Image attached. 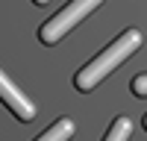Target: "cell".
<instances>
[{
	"label": "cell",
	"instance_id": "6da1fadb",
	"mask_svg": "<svg viewBox=\"0 0 147 141\" xmlns=\"http://www.w3.org/2000/svg\"><path fill=\"white\" fill-rule=\"evenodd\" d=\"M138 47H141V32H138V30H124L100 56H94L91 62L74 77V85H77L80 91H91L94 85H100V82L112 74L124 59H129Z\"/></svg>",
	"mask_w": 147,
	"mask_h": 141
},
{
	"label": "cell",
	"instance_id": "7a4b0ae2",
	"mask_svg": "<svg viewBox=\"0 0 147 141\" xmlns=\"http://www.w3.org/2000/svg\"><path fill=\"white\" fill-rule=\"evenodd\" d=\"M100 3H103V0H71V3H68L65 9H59L47 23H41L38 38H41L44 44H56L59 38H65V32H71L91 9H97Z\"/></svg>",
	"mask_w": 147,
	"mask_h": 141
},
{
	"label": "cell",
	"instance_id": "3957f363",
	"mask_svg": "<svg viewBox=\"0 0 147 141\" xmlns=\"http://www.w3.org/2000/svg\"><path fill=\"white\" fill-rule=\"evenodd\" d=\"M0 100L9 106V112L15 115L18 121H32V117H35V106L18 91V85L3 74V70H0Z\"/></svg>",
	"mask_w": 147,
	"mask_h": 141
},
{
	"label": "cell",
	"instance_id": "277c9868",
	"mask_svg": "<svg viewBox=\"0 0 147 141\" xmlns=\"http://www.w3.org/2000/svg\"><path fill=\"white\" fill-rule=\"evenodd\" d=\"M74 135V121L71 117H59V121L47 129V132H41L35 141H68Z\"/></svg>",
	"mask_w": 147,
	"mask_h": 141
},
{
	"label": "cell",
	"instance_id": "5b68a950",
	"mask_svg": "<svg viewBox=\"0 0 147 141\" xmlns=\"http://www.w3.org/2000/svg\"><path fill=\"white\" fill-rule=\"evenodd\" d=\"M129 132H132V124L127 121V117H118V121L109 126V132H106V138H103V141H127V138H129Z\"/></svg>",
	"mask_w": 147,
	"mask_h": 141
},
{
	"label": "cell",
	"instance_id": "8992f818",
	"mask_svg": "<svg viewBox=\"0 0 147 141\" xmlns=\"http://www.w3.org/2000/svg\"><path fill=\"white\" fill-rule=\"evenodd\" d=\"M129 88H132L136 97H147V74H138L136 79L129 82Z\"/></svg>",
	"mask_w": 147,
	"mask_h": 141
},
{
	"label": "cell",
	"instance_id": "52a82bcc",
	"mask_svg": "<svg viewBox=\"0 0 147 141\" xmlns=\"http://www.w3.org/2000/svg\"><path fill=\"white\" fill-rule=\"evenodd\" d=\"M32 3H38V6H44V3H47V0H32Z\"/></svg>",
	"mask_w": 147,
	"mask_h": 141
},
{
	"label": "cell",
	"instance_id": "ba28073f",
	"mask_svg": "<svg viewBox=\"0 0 147 141\" xmlns=\"http://www.w3.org/2000/svg\"><path fill=\"white\" fill-rule=\"evenodd\" d=\"M144 129H147V115H144Z\"/></svg>",
	"mask_w": 147,
	"mask_h": 141
}]
</instances>
